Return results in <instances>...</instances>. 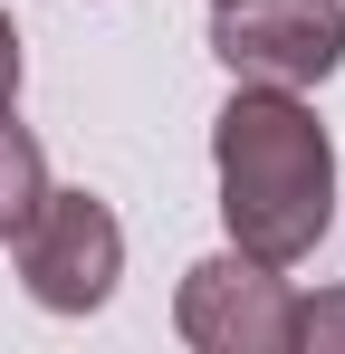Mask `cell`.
<instances>
[{
	"instance_id": "obj_1",
	"label": "cell",
	"mask_w": 345,
	"mask_h": 354,
	"mask_svg": "<svg viewBox=\"0 0 345 354\" xmlns=\"http://www.w3.org/2000/svg\"><path fill=\"white\" fill-rule=\"evenodd\" d=\"M211 173H221L230 249L297 268L336 221V144L297 86H240L211 124Z\"/></svg>"
},
{
	"instance_id": "obj_2",
	"label": "cell",
	"mask_w": 345,
	"mask_h": 354,
	"mask_svg": "<svg viewBox=\"0 0 345 354\" xmlns=\"http://www.w3.org/2000/svg\"><path fill=\"white\" fill-rule=\"evenodd\" d=\"M211 58L240 86H326L345 67V0H211Z\"/></svg>"
},
{
	"instance_id": "obj_3",
	"label": "cell",
	"mask_w": 345,
	"mask_h": 354,
	"mask_svg": "<svg viewBox=\"0 0 345 354\" xmlns=\"http://www.w3.org/2000/svg\"><path fill=\"white\" fill-rule=\"evenodd\" d=\"M125 278V230L96 192H39L29 230H19V288L48 316H96Z\"/></svg>"
},
{
	"instance_id": "obj_4",
	"label": "cell",
	"mask_w": 345,
	"mask_h": 354,
	"mask_svg": "<svg viewBox=\"0 0 345 354\" xmlns=\"http://www.w3.org/2000/svg\"><path fill=\"white\" fill-rule=\"evenodd\" d=\"M172 326H182V345H202V354H288L297 345V288H288L269 259L221 249V259L182 268Z\"/></svg>"
},
{
	"instance_id": "obj_5",
	"label": "cell",
	"mask_w": 345,
	"mask_h": 354,
	"mask_svg": "<svg viewBox=\"0 0 345 354\" xmlns=\"http://www.w3.org/2000/svg\"><path fill=\"white\" fill-rule=\"evenodd\" d=\"M39 192H48V153H39V134L0 106V239L29 230V211H39Z\"/></svg>"
},
{
	"instance_id": "obj_6",
	"label": "cell",
	"mask_w": 345,
	"mask_h": 354,
	"mask_svg": "<svg viewBox=\"0 0 345 354\" xmlns=\"http://www.w3.org/2000/svg\"><path fill=\"white\" fill-rule=\"evenodd\" d=\"M297 345H307V354H345V288L297 297Z\"/></svg>"
},
{
	"instance_id": "obj_7",
	"label": "cell",
	"mask_w": 345,
	"mask_h": 354,
	"mask_svg": "<svg viewBox=\"0 0 345 354\" xmlns=\"http://www.w3.org/2000/svg\"><path fill=\"white\" fill-rule=\"evenodd\" d=\"M19 96V29H10V10H0V106Z\"/></svg>"
}]
</instances>
